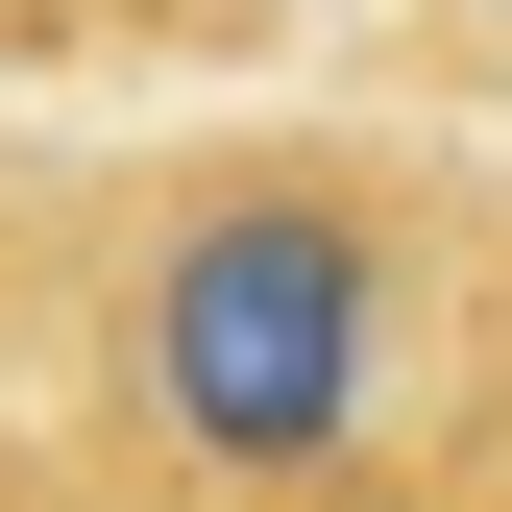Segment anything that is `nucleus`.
I'll use <instances>...</instances> for the list:
<instances>
[{
    "instance_id": "nucleus-1",
    "label": "nucleus",
    "mask_w": 512,
    "mask_h": 512,
    "mask_svg": "<svg viewBox=\"0 0 512 512\" xmlns=\"http://www.w3.org/2000/svg\"><path fill=\"white\" fill-rule=\"evenodd\" d=\"M391 220L317 196V171H244L147 244L122 293V391H147V464L196 488H342L366 415H391Z\"/></svg>"
}]
</instances>
